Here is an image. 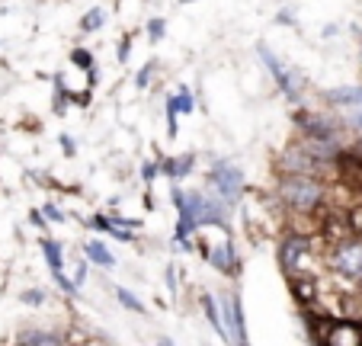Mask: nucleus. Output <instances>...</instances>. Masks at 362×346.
<instances>
[{
	"label": "nucleus",
	"mask_w": 362,
	"mask_h": 346,
	"mask_svg": "<svg viewBox=\"0 0 362 346\" xmlns=\"http://www.w3.org/2000/svg\"><path fill=\"white\" fill-rule=\"evenodd\" d=\"M276 199L286 212H321L327 202V186L317 173H282Z\"/></svg>",
	"instance_id": "obj_1"
},
{
	"label": "nucleus",
	"mask_w": 362,
	"mask_h": 346,
	"mask_svg": "<svg viewBox=\"0 0 362 346\" xmlns=\"http://www.w3.org/2000/svg\"><path fill=\"white\" fill-rule=\"evenodd\" d=\"M324 266L353 285H362V238L349 234L324 247Z\"/></svg>",
	"instance_id": "obj_2"
},
{
	"label": "nucleus",
	"mask_w": 362,
	"mask_h": 346,
	"mask_svg": "<svg viewBox=\"0 0 362 346\" xmlns=\"http://www.w3.org/2000/svg\"><path fill=\"white\" fill-rule=\"evenodd\" d=\"M315 260H324V250L317 247V234H292L288 231L279 244V263L288 276H298V272H308V266ZM315 276V272H311Z\"/></svg>",
	"instance_id": "obj_3"
},
{
	"label": "nucleus",
	"mask_w": 362,
	"mask_h": 346,
	"mask_svg": "<svg viewBox=\"0 0 362 346\" xmlns=\"http://www.w3.org/2000/svg\"><path fill=\"white\" fill-rule=\"evenodd\" d=\"M244 218H247V228L257 234H276V231L286 228V209L276 196H250L244 202Z\"/></svg>",
	"instance_id": "obj_4"
},
{
	"label": "nucleus",
	"mask_w": 362,
	"mask_h": 346,
	"mask_svg": "<svg viewBox=\"0 0 362 346\" xmlns=\"http://www.w3.org/2000/svg\"><path fill=\"white\" fill-rule=\"evenodd\" d=\"M209 180H212V186L218 190V196L225 205H234L240 196H244V173H240L238 167H231V163L218 161L212 167V173H209Z\"/></svg>",
	"instance_id": "obj_5"
},
{
	"label": "nucleus",
	"mask_w": 362,
	"mask_h": 346,
	"mask_svg": "<svg viewBox=\"0 0 362 346\" xmlns=\"http://www.w3.org/2000/svg\"><path fill=\"white\" fill-rule=\"evenodd\" d=\"M324 346H362V327L349 318H330Z\"/></svg>",
	"instance_id": "obj_6"
},
{
	"label": "nucleus",
	"mask_w": 362,
	"mask_h": 346,
	"mask_svg": "<svg viewBox=\"0 0 362 346\" xmlns=\"http://www.w3.org/2000/svg\"><path fill=\"white\" fill-rule=\"evenodd\" d=\"M225 333L231 343H247V324H244V308H240V295L231 292L225 299Z\"/></svg>",
	"instance_id": "obj_7"
},
{
	"label": "nucleus",
	"mask_w": 362,
	"mask_h": 346,
	"mask_svg": "<svg viewBox=\"0 0 362 346\" xmlns=\"http://www.w3.org/2000/svg\"><path fill=\"white\" fill-rule=\"evenodd\" d=\"M305 132V138H315V142H327V144H337V125L324 115H315V113H298L295 115Z\"/></svg>",
	"instance_id": "obj_8"
},
{
	"label": "nucleus",
	"mask_w": 362,
	"mask_h": 346,
	"mask_svg": "<svg viewBox=\"0 0 362 346\" xmlns=\"http://www.w3.org/2000/svg\"><path fill=\"white\" fill-rule=\"evenodd\" d=\"M209 263L215 266L218 272H225V276H231V272H238V257H234V244L228 241V234H225V241L221 244H205V253H202Z\"/></svg>",
	"instance_id": "obj_9"
},
{
	"label": "nucleus",
	"mask_w": 362,
	"mask_h": 346,
	"mask_svg": "<svg viewBox=\"0 0 362 346\" xmlns=\"http://www.w3.org/2000/svg\"><path fill=\"white\" fill-rule=\"evenodd\" d=\"M260 58H263V64L269 68V74L276 77V83H279V90L286 93V100H298V87H295V77L288 74V68H282L279 64V58H276L273 52H269L267 45H260Z\"/></svg>",
	"instance_id": "obj_10"
},
{
	"label": "nucleus",
	"mask_w": 362,
	"mask_h": 346,
	"mask_svg": "<svg viewBox=\"0 0 362 346\" xmlns=\"http://www.w3.org/2000/svg\"><path fill=\"white\" fill-rule=\"evenodd\" d=\"M192 163H196V157L192 154H180V157H164L160 161V173H164L170 183H180L183 177H189Z\"/></svg>",
	"instance_id": "obj_11"
},
{
	"label": "nucleus",
	"mask_w": 362,
	"mask_h": 346,
	"mask_svg": "<svg viewBox=\"0 0 362 346\" xmlns=\"http://www.w3.org/2000/svg\"><path fill=\"white\" fill-rule=\"evenodd\" d=\"M340 318H349L362 327V285H356V289L340 295Z\"/></svg>",
	"instance_id": "obj_12"
},
{
	"label": "nucleus",
	"mask_w": 362,
	"mask_h": 346,
	"mask_svg": "<svg viewBox=\"0 0 362 346\" xmlns=\"http://www.w3.org/2000/svg\"><path fill=\"white\" fill-rule=\"evenodd\" d=\"M16 343H23V346H58V343H64V337L55 330H26L16 337Z\"/></svg>",
	"instance_id": "obj_13"
},
{
	"label": "nucleus",
	"mask_w": 362,
	"mask_h": 346,
	"mask_svg": "<svg viewBox=\"0 0 362 346\" xmlns=\"http://www.w3.org/2000/svg\"><path fill=\"white\" fill-rule=\"evenodd\" d=\"M83 250H87L90 263L103 266V270H112V266H116V257H112V253L106 250V244H100V241H87V244H83Z\"/></svg>",
	"instance_id": "obj_14"
},
{
	"label": "nucleus",
	"mask_w": 362,
	"mask_h": 346,
	"mask_svg": "<svg viewBox=\"0 0 362 346\" xmlns=\"http://www.w3.org/2000/svg\"><path fill=\"white\" fill-rule=\"evenodd\" d=\"M327 100L337 106H362V87H337L327 93Z\"/></svg>",
	"instance_id": "obj_15"
},
{
	"label": "nucleus",
	"mask_w": 362,
	"mask_h": 346,
	"mask_svg": "<svg viewBox=\"0 0 362 346\" xmlns=\"http://www.w3.org/2000/svg\"><path fill=\"white\" fill-rule=\"evenodd\" d=\"M202 311H205V318L212 321V330H218V337H221V340H228V333H225V321H221V311H218V305H215L212 295H202Z\"/></svg>",
	"instance_id": "obj_16"
},
{
	"label": "nucleus",
	"mask_w": 362,
	"mask_h": 346,
	"mask_svg": "<svg viewBox=\"0 0 362 346\" xmlns=\"http://www.w3.org/2000/svg\"><path fill=\"white\" fill-rule=\"evenodd\" d=\"M42 250H45V260H48V266H52V270H62L64 257H62V244H58V241L42 238Z\"/></svg>",
	"instance_id": "obj_17"
},
{
	"label": "nucleus",
	"mask_w": 362,
	"mask_h": 346,
	"mask_svg": "<svg viewBox=\"0 0 362 346\" xmlns=\"http://www.w3.org/2000/svg\"><path fill=\"white\" fill-rule=\"evenodd\" d=\"M167 103H170V106L177 109V113H183V115H189L192 109H196V103H192V93H189L186 87H180L173 96H167Z\"/></svg>",
	"instance_id": "obj_18"
},
{
	"label": "nucleus",
	"mask_w": 362,
	"mask_h": 346,
	"mask_svg": "<svg viewBox=\"0 0 362 346\" xmlns=\"http://www.w3.org/2000/svg\"><path fill=\"white\" fill-rule=\"evenodd\" d=\"M103 23H106V10H103V7L87 10V13H83V20H81V33H96Z\"/></svg>",
	"instance_id": "obj_19"
},
{
	"label": "nucleus",
	"mask_w": 362,
	"mask_h": 346,
	"mask_svg": "<svg viewBox=\"0 0 362 346\" xmlns=\"http://www.w3.org/2000/svg\"><path fill=\"white\" fill-rule=\"evenodd\" d=\"M116 299L122 301V305L129 308V311H135V314H144V305H141V301L135 299V295L129 292V289H116Z\"/></svg>",
	"instance_id": "obj_20"
},
{
	"label": "nucleus",
	"mask_w": 362,
	"mask_h": 346,
	"mask_svg": "<svg viewBox=\"0 0 362 346\" xmlns=\"http://www.w3.org/2000/svg\"><path fill=\"white\" fill-rule=\"evenodd\" d=\"M71 62H74L77 68L90 71V68H93V54H90L87 48H71Z\"/></svg>",
	"instance_id": "obj_21"
},
{
	"label": "nucleus",
	"mask_w": 362,
	"mask_h": 346,
	"mask_svg": "<svg viewBox=\"0 0 362 346\" xmlns=\"http://www.w3.org/2000/svg\"><path fill=\"white\" fill-rule=\"evenodd\" d=\"M52 272H55V282H58V289H62L64 295H77V282H71L62 270H52Z\"/></svg>",
	"instance_id": "obj_22"
},
{
	"label": "nucleus",
	"mask_w": 362,
	"mask_h": 346,
	"mask_svg": "<svg viewBox=\"0 0 362 346\" xmlns=\"http://www.w3.org/2000/svg\"><path fill=\"white\" fill-rule=\"evenodd\" d=\"M164 33H167V23H164V20H151V23H148V39H151V42L164 39Z\"/></svg>",
	"instance_id": "obj_23"
},
{
	"label": "nucleus",
	"mask_w": 362,
	"mask_h": 346,
	"mask_svg": "<svg viewBox=\"0 0 362 346\" xmlns=\"http://www.w3.org/2000/svg\"><path fill=\"white\" fill-rule=\"evenodd\" d=\"M87 224L93 231H103V234H106V231L112 228V218L110 215H93V218H87Z\"/></svg>",
	"instance_id": "obj_24"
},
{
	"label": "nucleus",
	"mask_w": 362,
	"mask_h": 346,
	"mask_svg": "<svg viewBox=\"0 0 362 346\" xmlns=\"http://www.w3.org/2000/svg\"><path fill=\"white\" fill-rule=\"evenodd\" d=\"M177 109H173L170 106V103H167V135H170V138H177L180 135V125H177Z\"/></svg>",
	"instance_id": "obj_25"
},
{
	"label": "nucleus",
	"mask_w": 362,
	"mask_h": 346,
	"mask_svg": "<svg viewBox=\"0 0 362 346\" xmlns=\"http://www.w3.org/2000/svg\"><path fill=\"white\" fill-rule=\"evenodd\" d=\"M349 228H353V234H359L362 238V205H356V209H349Z\"/></svg>",
	"instance_id": "obj_26"
},
{
	"label": "nucleus",
	"mask_w": 362,
	"mask_h": 346,
	"mask_svg": "<svg viewBox=\"0 0 362 346\" xmlns=\"http://www.w3.org/2000/svg\"><path fill=\"white\" fill-rule=\"evenodd\" d=\"M42 215H45V221H58V224H62V221H64V212H62V209H58V205H55V202H48V205H45V209H42Z\"/></svg>",
	"instance_id": "obj_27"
},
{
	"label": "nucleus",
	"mask_w": 362,
	"mask_h": 346,
	"mask_svg": "<svg viewBox=\"0 0 362 346\" xmlns=\"http://www.w3.org/2000/svg\"><path fill=\"white\" fill-rule=\"evenodd\" d=\"M151 74H154V62H148V64H144V68L141 71H138V77H135V83H138V87H148V83H151Z\"/></svg>",
	"instance_id": "obj_28"
},
{
	"label": "nucleus",
	"mask_w": 362,
	"mask_h": 346,
	"mask_svg": "<svg viewBox=\"0 0 362 346\" xmlns=\"http://www.w3.org/2000/svg\"><path fill=\"white\" fill-rule=\"evenodd\" d=\"M106 234H112V238H116V241H122V244H132V241H135V234H132V231H122V228H119V224H112V228L106 231Z\"/></svg>",
	"instance_id": "obj_29"
},
{
	"label": "nucleus",
	"mask_w": 362,
	"mask_h": 346,
	"mask_svg": "<svg viewBox=\"0 0 362 346\" xmlns=\"http://www.w3.org/2000/svg\"><path fill=\"white\" fill-rule=\"evenodd\" d=\"M23 301H26V305H42L45 292H42V289H29V292H23Z\"/></svg>",
	"instance_id": "obj_30"
},
{
	"label": "nucleus",
	"mask_w": 362,
	"mask_h": 346,
	"mask_svg": "<svg viewBox=\"0 0 362 346\" xmlns=\"http://www.w3.org/2000/svg\"><path fill=\"white\" fill-rule=\"evenodd\" d=\"M68 100L74 103V106H90V100H93V93H90V90H83V93H68Z\"/></svg>",
	"instance_id": "obj_31"
},
{
	"label": "nucleus",
	"mask_w": 362,
	"mask_h": 346,
	"mask_svg": "<svg viewBox=\"0 0 362 346\" xmlns=\"http://www.w3.org/2000/svg\"><path fill=\"white\" fill-rule=\"evenodd\" d=\"M141 177H144V183H154V180H158V163H144L141 167Z\"/></svg>",
	"instance_id": "obj_32"
},
{
	"label": "nucleus",
	"mask_w": 362,
	"mask_h": 346,
	"mask_svg": "<svg viewBox=\"0 0 362 346\" xmlns=\"http://www.w3.org/2000/svg\"><path fill=\"white\" fill-rule=\"evenodd\" d=\"M129 48H132V39L125 35V39L119 42V62H125V58H129Z\"/></svg>",
	"instance_id": "obj_33"
},
{
	"label": "nucleus",
	"mask_w": 362,
	"mask_h": 346,
	"mask_svg": "<svg viewBox=\"0 0 362 346\" xmlns=\"http://www.w3.org/2000/svg\"><path fill=\"white\" fill-rule=\"evenodd\" d=\"M167 285H170V292L177 295V270H173V266H167Z\"/></svg>",
	"instance_id": "obj_34"
},
{
	"label": "nucleus",
	"mask_w": 362,
	"mask_h": 346,
	"mask_svg": "<svg viewBox=\"0 0 362 346\" xmlns=\"http://www.w3.org/2000/svg\"><path fill=\"white\" fill-rule=\"evenodd\" d=\"M62 148H64V154H74V138H71V135H62Z\"/></svg>",
	"instance_id": "obj_35"
},
{
	"label": "nucleus",
	"mask_w": 362,
	"mask_h": 346,
	"mask_svg": "<svg viewBox=\"0 0 362 346\" xmlns=\"http://www.w3.org/2000/svg\"><path fill=\"white\" fill-rule=\"evenodd\" d=\"M83 279H87V263H77V272H74V282L81 285Z\"/></svg>",
	"instance_id": "obj_36"
},
{
	"label": "nucleus",
	"mask_w": 362,
	"mask_h": 346,
	"mask_svg": "<svg viewBox=\"0 0 362 346\" xmlns=\"http://www.w3.org/2000/svg\"><path fill=\"white\" fill-rule=\"evenodd\" d=\"M276 23H282V26H292V13H288V10H279V16H276Z\"/></svg>",
	"instance_id": "obj_37"
},
{
	"label": "nucleus",
	"mask_w": 362,
	"mask_h": 346,
	"mask_svg": "<svg viewBox=\"0 0 362 346\" xmlns=\"http://www.w3.org/2000/svg\"><path fill=\"white\" fill-rule=\"evenodd\" d=\"M33 221H35V228H45V215L42 212H33Z\"/></svg>",
	"instance_id": "obj_38"
},
{
	"label": "nucleus",
	"mask_w": 362,
	"mask_h": 346,
	"mask_svg": "<svg viewBox=\"0 0 362 346\" xmlns=\"http://www.w3.org/2000/svg\"><path fill=\"white\" fill-rule=\"evenodd\" d=\"M180 4H192V0H180Z\"/></svg>",
	"instance_id": "obj_39"
}]
</instances>
